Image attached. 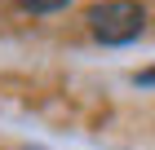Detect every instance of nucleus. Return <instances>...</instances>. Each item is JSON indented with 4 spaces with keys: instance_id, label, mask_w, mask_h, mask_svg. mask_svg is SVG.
Here are the masks:
<instances>
[{
    "instance_id": "obj_3",
    "label": "nucleus",
    "mask_w": 155,
    "mask_h": 150,
    "mask_svg": "<svg viewBox=\"0 0 155 150\" xmlns=\"http://www.w3.org/2000/svg\"><path fill=\"white\" fill-rule=\"evenodd\" d=\"M137 84H155V66H151V71H142V75H137Z\"/></svg>"
},
{
    "instance_id": "obj_1",
    "label": "nucleus",
    "mask_w": 155,
    "mask_h": 150,
    "mask_svg": "<svg viewBox=\"0 0 155 150\" xmlns=\"http://www.w3.org/2000/svg\"><path fill=\"white\" fill-rule=\"evenodd\" d=\"M146 27V9L137 0H102L89 9V31L102 44H133Z\"/></svg>"
},
{
    "instance_id": "obj_2",
    "label": "nucleus",
    "mask_w": 155,
    "mask_h": 150,
    "mask_svg": "<svg viewBox=\"0 0 155 150\" xmlns=\"http://www.w3.org/2000/svg\"><path fill=\"white\" fill-rule=\"evenodd\" d=\"M27 13H58V9H67L71 0H18Z\"/></svg>"
}]
</instances>
